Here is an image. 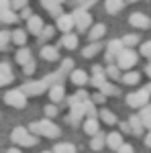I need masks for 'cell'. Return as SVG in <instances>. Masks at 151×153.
I'll list each match as a JSON object with an SVG mask.
<instances>
[{
  "mask_svg": "<svg viewBox=\"0 0 151 153\" xmlns=\"http://www.w3.org/2000/svg\"><path fill=\"white\" fill-rule=\"evenodd\" d=\"M14 59H16V63H19V65H25V63H27L29 59H33V51H31L29 47H25V45H23V47L16 51Z\"/></svg>",
  "mask_w": 151,
  "mask_h": 153,
  "instance_id": "obj_27",
  "label": "cell"
},
{
  "mask_svg": "<svg viewBox=\"0 0 151 153\" xmlns=\"http://www.w3.org/2000/svg\"><path fill=\"white\" fill-rule=\"evenodd\" d=\"M41 4H43V8L47 12H51V16H59L61 14V4H57L55 0H41Z\"/></svg>",
  "mask_w": 151,
  "mask_h": 153,
  "instance_id": "obj_29",
  "label": "cell"
},
{
  "mask_svg": "<svg viewBox=\"0 0 151 153\" xmlns=\"http://www.w3.org/2000/svg\"><path fill=\"white\" fill-rule=\"evenodd\" d=\"M10 139L16 147H37V143H39V137L33 135L27 127H14L10 133Z\"/></svg>",
  "mask_w": 151,
  "mask_h": 153,
  "instance_id": "obj_2",
  "label": "cell"
},
{
  "mask_svg": "<svg viewBox=\"0 0 151 153\" xmlns=\"http://www.w3.org/2000/svg\"><path fill=\"white\" fill-rule=\"evenodd\" d=\"M47 96H49V100L51 102H61L63 98H65V86H63V82H55L51 84L49 88H47Z\"/></svg>",
  "mask_w": 151,
  "mask_h": 153,
  "instance_id": "obj_8",
  "label": "cell"
},
{
  "mask_svg": "<svg viewBox=\"0 0 151 153\" xmlns=\"http://www.w3.org/2000/svg\"><path fill=\"white\" fill-rule=\"evenodd\" d=\"M55 2H57V4H63V2H65V0H55Z\"/></svg>",
  "mask_w": 151,
  "mask_h": 153,
  "instance_id": "obj_56",
  "label": "cell"
},
{
  "mask_svg": "<svg viewBox=\"0 0 151 153\" xmlns=\"http://www.w3.org/2000/svg\"><path fill=\"white\" fill-rule=\"evenodd\" d=\"M31 14H33V10H31V8H29V4H27V6H23V8L19 10V19H29Z\"/></svg>",
  "mask_w": 151,
  "mask_h": 153,
  "instance_id": "obj_46",
  "label": "cell"
},
{
  "mask_svg": "<svg viewBox=\"0 0 151 153\" xmlns=\"http://www.w3.org/2000/svg\"><path fill=\"white\" fill-rule=\"evenodd\" d=\"M121 82L127 84V86H137V84L141 82V74L139 71H133V70H127L121 76Z\"/></svg>",
  "mask_w": 151,
  "mask_h": 153,
  "instance_id": "obj_22",
  "label": "cell"
},
{
  "mask_svg": "<svg viewBox=\"0 0 151 153\" xmlns=\"http://www.w3.org/2000/svg\"><path fill=\"white\" fill-rule=\"evenodd\" d=\"M53 35H55V27L53 25H43V29H41V33H39V41L43 43V41H47V39H53Z\"/></svg>",
  "mask_w": 151,
  "mask_h": 153,
  "instance_id": "obj_33",
  "label": "cell"
},
{
  "mask_svg": "<svg viewBox=\"0 0 151 153\" xmlns=\"http://www.w3.org/2000/svg\"><path fill=\"white\" fill-rule=\"evenodd\" d=\"M27 129L31 131L33 135L45 137V139H59V135H61V129H59L55 123H51V118H43V120L31 123Z\"/></svg>",
  "mask_w": 151,
  "mask_h": 153,
  "instance_id": "obj_1",
  "label": "cell"
},
{
  "mask_svg": "<svg viewBox=\"0 0 151 153\" xmlns=\"http://www.w3.org/2000/svg\"><path fill=\"white\" fill-rule=\"evenodd\" d=\"M88 31H90V33H88L90 41H100V39L106 35V25H102V23H96V25H94L92 23V27H90Z\"/></svg>",
  "mask_w": 151,
  "mask_h": 153,
  "instance_id": "obj_17",
  "label": "cell"
},
{
  "mask_svg": "<svg viewBox=\"0 0 151 153\" xmlns=\"http://www.w3.org/2000/svg\"><path fill=\"white\" fill-rule=\"evenodd\" d=\"M145 90H147V92H149V94H151V82L147 84V86H145Z\"/></svg>",
  "mask_w": 151,
  "mask_h": 153,
  "instance_id": "obj_55",
  "label": "cell"
},
{
  "mask_svg": "<svg viewBox=\"0 0 151 153\" xmlns=\"http://www.w3.org/2000/svg\"><path fill=\"white\" fill-rule=\"evenodd\" d=\"M125 2H139V0H125Z\"/></svg>",
  "mask_w": 151,
  "mask_h": 153,
  "instance_id": "obj_57",
  "label": "cell"
},
{
  "mask_svg": "<svg viewBox=\"0 0 151 153\" xmlns=\"http://www.w3.org/2000/svg\"><path fill=\"white\" fill-rule=\"evenodd\" d=\"M151 114V102H147L145 106H141V112H139V117H149Z\"/></svg>",
  "mask_w": 151,
  "mask_h": 153,
  "instance_id": "obj_47",
  "label": "cell"
},
{
  "mask_svg": "<svg viewBox=\"0 0 151 153\" xmlns=\"http://www.w3.org/2000/svg\"><path fill=\"white\" fill-rule=\"evenodd\" d=\"M84 114H86V117H98L96 104H94L90 98H86V100H84Z\"/></svg>",
  "mask_w": 151,
  "mask_h": 153,
  "instance_id": "obj_36",
  "label": "cell"
},
{
  "mask_svg": "<svg viewBox=\"0 0 151 153\" xmlns=\"http://www.w3.org/2000/svg\"><path fill=\"white\" fill-rule=\"evenodd\" d=\"M100 120L104 123V125H108V127H112V125H116L118 123V118H116V114L112 112V110H108V108H100Z\"/></svg>",
  "mask_w": 151,
  "mask_h": 153,
  "instance_id": "obj_25",
  "label": "cell"
},
{
  "mask_svg": "<svg viewBox=\"0 0 151 153\" xmlns=\"http://www.w3.org/2000/svg\"><path fill=\"white\" fill-rule=\"evenodd\" d=\"M129 25L135 27V29H149L151 21H149V16L143 14V12H133V14L129 16Z\"/></svg>",
  "mask_w": 151,
  "mask_h": 153,
  "instance_id": "obj_11",
  "label": "cell"
},
{
  "mask_svg": "<svg viewBox=\"0 0 151 153\" xmlns=\"http://www.w3.org/2000/svg\"><path fill=\"white\" fill-rule=\"evenodd\" d=\"M6 8H10V0H0V12Z\"/></svg>",
  "mask_w": 151,
  "mask_h": 153,
  "instance_id": "obj_51",
  "label": "cell"
},
{
  "mask_svg": "<svg viewBox=\"0 0 151 153\" xmlns=\"http://www.w3.org/2000/svg\"><path fill=\"white\" fill-rule=\"evenodd\" d=\"M10 43H14L16 47L27 45V29H14V31H10Z\"/></svg>",
  "mask_w": 151,
  "mask_h": 153,
  "instance_id": "obj_19",
  "label": "cell"
},
{
  "mask_svg": "<svg viewBox=\"0 0 151 153\" xmlns=\"http://www.w3.org/2000/svg\"><path fill=\"white\" fill-rule=\"evenodd\" d=\"M0 74H12L10 63H6V61H0Z\"/></svg>",
  "mask_w": 151,
  "mask_h": 153,
  "instance_id": "obj_48",
  "label": "cell"
},
{
  "mask_svg": "<svg viewBox=\"0 0 151 153\" xmlns=\"http://www.w3.org/2000/svg\"><path fill=\"white\" fill-rule=\"evenodd\" d=\"M141 55L151 59V41H147V43H143V45H141Z\"/></svg>",
  "mask_w": 151,
  "mask_h": 153,
  "instance_id": "obj_44",
  "label": "cell"
},
{
  "mask_svg": "<svg viewBox=\"0 0 151 153\" xmlns=\"http://www.w3.org/2000/svg\"><path fill=\"white\" fill-rule=\"evenodd\" d=\"M86 98H90V94H88L86 90H78L76 94H71L70 98H68V106L71 108V106H76V104H80V102H84Z\"/></svg>",
  "mask_w": 151,
  "mask_h": 153,
  "instance_id": "obj_31",
  "label": "cell"
},
{
  "mask_svg": "<svg viewBox=\"0 0 151 153\" xmlns=\"http://www.w3.org/2000/svg\"><path fill=\"white\" fill-rule=\"evenodd\" d=\"M71 16H74L76 29H78L80 33H86V31L92 27V14L88 12V8H86V6H78L76 10L71 12Z\"/></svg>",
  "mask_w": 151,
  "mask_h": 153,
  "instance_id": "obj_3",
  "label": "cell"
},
{
  "mask_svg": "<svg viewBox=\"0 0 151 153\" xmlns=\"http://www.w3.org/2000/svg\"><path fill=\"white\" fill-rule=\"evenodd\" d=\"M6 153H21V147H10Z\"/></svg>",
  "mask_w": 151,
  "mask_h": 153,
  "instance_id": "obj_52",
  "label": "cell"
},
{
  "mask_svg": "<svg viewBox=\"0 0 151 153\" xmlns=\"http://www.w3.org/2000/svg\"><path fill=\"white\" fill-rule=\"evenodd\" d=\"M106 98H108V96H104L102 92H100V90H98V92H94V94L90 96V100H92L96 106H102V104L106 102Z\"/></svg>",
  "mask_w": 151,
  "mask_h": 153,
  "instance_id": "obj_39",
  "label": "cell"
},
{
  "mask_svg": "<svg viewBox=\"0 0 151 153\" xmlns=\"http://www.w3.org/2000/svg\"><path fill=\"white\" fill-rule=\"evenodd\" d=\"M27 98L29 96L25 94L21 88H12V90H8L4 94V102L8 106H12V108H25L27 106Z\"/></svg>",
  "mask_w": 151,
  "mask_h": 153,
  "instance_id": "obj_5",
  "label": "cell"
},
{
  "mask_svg": "<svg viewBox=\"0 0 151 153\" xmlns=\"http://www.w3.org/2000/svg\"><path fill=\"white\" fill-rule=\"evenodd\" d=\"M125 6V0H104V8L108 14H116V12L123 10Z\"/></svg>",
  "mask_w": 151,
  "mask_h": 153,
  "instance_id": "obj_28",
  "label": "cell"
},
{
  "mask_svg": "<svg viewBox=\"0 0 151 153\" xmlns=\"http://www.w3.org/2000/svg\"><path fill=\"white\" fill-rule=\"evenodd\" d=\"M12 82H14V74H0V88H4Z\"/></svg>",
  "mask_w": 151,
  "mask_h": 153,
  "instance_id": "obj_41",
  "label": "cell"
},
{
  "mask_svg": "<svg viewBox=\"0 0 151 153\" xmlns=\"http://www.w3.org/2000/svg\"><path fill=\"white\" fill-rule=\"evenodd\" d=\"M43 153H51V151H43Z\"/></svg>",
  "mask_w": 151,
  "mask_h": 153,
  "instance_id": "obj_58",
  "label": "cell"
},
{
  "mask_svg": "<svg viewBox=\"0 0 151 153\" xmlns=\"http://www.w3.org/2000/svg\"><path fill=\"white\" fill-rule=\"evenodd\" d=\"M151 94L145 90V88H141V90H137V92H131V94L127 96V104L131 106V108H141V106H145L147 102H149Z\"/></svg>",
  "mask_w": 151,
  "mask_h": 153,
  "instance_id": "obj_6",
  "label": "cell"
},
{
  "mask_svg": "<svg viewBox=\"0 0 151 153\" xmlns=\"http://www.w3.org/2000/svg\"><path fill=\"white\" fill-rule=\"evenodd\" d=\"M55 19H57V23H55V29H59L61 33H70L71 29L76 27L71 12H70V14H68V12H61L59 16H55Z\"/></svg>",
  "mask_w": 151,
  "mask_h": 153,
  "instance_id": "obj_10",
  "label": "cell"
},
{
  "mask_svg": "<svg viewBox=\"0 0 151 153\" xmlns=\"http://www.w3.org/2000/svg\"><path fill=\"white\" fill-rule=\"evenodd\" d=\"M82 118H84V102L71 106V108H70V114L65 117V123H70L71 127H78Z\"/></svg>",
  "mask_w": 151,
  "mask_h": 153,
  "instance_id": "obj_12",
  "label": "cell"
},
{
  "mask_svg": "<svg viewBox=\"0 0 151 153\" xmlns=\"http://www.w3.org/2000/svg\"><path fill=\"white\" fill-rule=\"evenodd\" d=\"M61 45L65 49H78V35L76 33H63V37H61Z\"/></svg>",
  "mask_w": 151,
  "mask_h": 153,
  "instance_id": "obj_26",
  "label": "cell"
},
{
  "mask_svg": "<svg viewBox=\"0 0 151 153\" xmlns=\"http://www.w3.org/2000/svg\"><path fill=\"white\" fill-rule=\"evenodd\" d=\"M104 74H106V78H108V80H112V82L121 80V68H118L116 63H106Z\"/></svg>",
  "mask_w": 151,
  "mask_h": 153,
  "instance_id": "obj_30",
  "label": "cell"
},
{
  "mask_svg": "<svg viewBox=\"0 0 151 153\" xmlns=\"http://www.w3.org/2000/svg\"><path fill=\"white\" fill-rule=\"evenodd\" d=\"M145 145H147V147H151V131H149V135L145 137Z\"/></svg>",
  "mask_w": 151,
  "mask_h": 153,
  "instance_id": "obj_54",
  "label": "cell"
},
{
  "mask_svg": "<svg viewBox=\"0 0 151 153\" xmlns=\"http://www.w3.org/2000/svg\"><path fill=\"white\" fill-rule=\"evenodd\" d=\"M88 80H90V76L86 74L84 70H74L70 71V82L74 84V86H78V88H84L86 84H88Z\"/></svg>",
  "mask_w": 151,
  "mask_h": 153,
  "instance_id": "obj_14",
  "label": "cell"
},
{
  "mask_svg": "<svg viewBox=\"0 0 151 153\" xmlns=\"http://www.w3.org/2000/svg\"><path fill=\"white\" fill-rule=\"evenodd\" d=\"M121 41H123V45H125V47H135V45H139V35H137V33H131V35H125L123 37V39H121Z\"/></svg>",
  "mask_w": 151,
  "mask_h": 153,
  "instance_id": "obj_35",
  "label": "cell"
},
{
  "mask_svg": "<svg viewBox=\"0 0 151 153\" xmlns=\"http://www.w3.org/2000/svg\"><path fill=\"white\" fill-rule=\"evenodd\" d=\"M90 147H92L94 151H100V149H104V147H106V137L102 135V133H96V135H92Z\"/></svg>",
  "mask_w": 151,
  "mask_h": 153,
  "instance_id": "obj_32",
  "label": "cell"
},
{
  "mask_svg": "<svg viewBox=\"0 0 151 153\" xmlns=\"http://www.w3.org/2000/svg\"><path fill=\"white\" fill-rule=\"evenodd\" d=\"M123 49H125V45H123L121 39H112V41H108V45H106V63H115L116 55H118Z\"/></svg>",
  "mask_w": 151,
  "mask_h": 153,
  "instance_id": "obj_9",
  "label": "cell"
},
{
  "mask_svg": "<svg viewBox=\"0 0 151 153\" xmlns=\"http://www.w3.org/2000/svg\"><path fill=\"white\" fill-rule=\"evenodd\" d=\"M37 70V63H35V59H29L27 63L23 65V71H25V76H33Z\"/></svg>",
  "mask_w": 151,
  "mask_h": 153,
  "instance_id": "obj_40",
  "label": "cell"
},
{
  "mask_svg": "<svg viewBox=\"0 0 151 153\" xmlns=\"http://www.w3.org/2000/svg\"><path fill=\"white\" fill-rule=\"evenodd\" d=\"M43 114H45V118H55L59 114V108L55 102H49V104L43 108Z\"/></svg>",
  "mask_w": 151,
  "mask_h": 153,
  "instance_id": "obj_37",
  "label": "cell"
},
{
  "mask_svg": "<svg viewBox=\"0 0 151 153\" xmlns=\"http://www.w3.org/2000/svg\"><path fill=\"white\" fill-rule=\"evenodd\" d=\"M100 49H102V43H100V41H92L90 45H86V47L82 49V57L90 59V57H94V55H98Z\"/></svg>",
  "mask_w": 151,
  "mask_h": 153,
  "instance_id": "obj_23",
  "label": "cell"
},
{
  "mask_svg": "<svg viewBox=\"0 0 151 153\" xmlns=\"http://www.w3.org/2000/svg\"><path fill=\"white\" fill-rule=\"evenodd\" d=\"M21 90L27 96H39V94H43V92H47V86L43 80H37V82H25L21 86Z\"/></svg>",
  "mask_w": 151,
  "mask_h": 153,
  "instance_id": "obj_7",
  "label": "cell"
},
{
  "mask_svg": "<svg viewBox=\"0 0 151 153\" xmlns=\"http://www.w3.org/2000/svg\"><path fill=\"white\" fill-rule=\"evenodd\" d=\"M10 45V31H0V51H6Z\"/></svg>",
  "mask_w": 151,
  "mask_h": 153,
  "instance_id": "obj_38",
  "label": "cell"
},
{
  "mask_svg": "<svg viewBox=\"0 0 151 153\" xmlns=\"http://www.w3.org/2000/svg\"><path fill=\"white\" fill-rule=\"evenodd\" d=\"M27 4H29V0H10V8L12 10H21V8H23V6H27Z\"/></svg>",
  "mask_w": 151,
  "mask_h": 153,
  "instance_id": "obj_43",
  "label": "cell"
},
{
  "mask_svg": "<svg viewBox=\"0 0 151 153\" xmlns=\"http://www.w3.org/2000/svg\"><path fill=\"white\" fill-rule=\"evenodd\" d=\"M116 153H135V149H133V145H129V143L123 141V145L116 149Z\"/></svg>",
  "mask_w": 151,
  "mask_h": 153,
  "instance_id": "obj_45",
  "label": "cell"
},
{
  "mask_svg": "<svg viewBox=\"0 0 151 153\" xmlns=\"http://www.w3.org/2000/svg\"><path fill=\"white\" fill-rule=\"evenodd\" d=\"M137 61H139V55L133 51L131 47H125L118 55H116V59H115V63L121 68V70H133L135 65H137Z\"/></svg>",
  "mask_w": 151,
  "mask_h": 153,
  "instance_id": "obj_4",
  "label": "cell"
},
{
  "mask_svg": "<svg viewBox=\"0 0 151 153\" xmlns=\"http://www.w3.org/2000/svg\"><path fill=\"white\" fill-rule=\"evenodd\" d=\"M51 153H76V145L74 143H57Z\"/></svg>",
  "mask_w": 151,
  "mask_h": 153,
  "instance_id": "obj_34",
  "label": "cell"
},
{
  "mask_svg": "<svg viewBox=\"0 0 151 153\" xmlns=\"http://www.w3.org/2000/svg\"><path fill=\"white\" fill-rule=\"evenodd\" d=\"M74 65H76V63H74V59H71V57H65L63 61H61L59 70H63L65 74H68V71H71V70H74Z\"/></svg>",
  "mask_w": 151,
  "mask_h": 153,
  "instance_id": "obj_42",
  "label": "cell"
},
{
  "mask_svg": "<svg viewBox=\"0 0 151 153\" xmlns=\"http://www.w3.org/2000/svg\"><path fill=\"white\" fill-rule=\"evenodd\" d=\"M121 145H123V133L112 131V133H108V135H106V147H108V149L116 151Z\"/></svg>",
  "mask_w": 151,
  "mask_h": 153,
  "instance_id": "obj_16",
  "label": "cell"
},
{
  "mask_svg": "<svg viewBox=\"0 0 151 153\" xmlns=\"http://www.w3.org/2000/svg\"><path fill=\"white\" fill-rule=\"evenodd\" d=\"M127 123H129V127H131V133H133L135 137H141V135H143L145 127H143V123H141V117H139V114H131Z\"/></svg>",
  "mask_w": 151,
  "mask_h": 153,
  "instance_id": "obj_15",
  "label": "cell"
},
{
  "mask_svg": "<svg viewBox=\"0 0 151 153\" xmlns=\"http://www.w3.org/2000/svg\"><path fill=\"white\" fill-rule=\"evenodd\" d=\"M41 57L45 61H57L59 59V49L53 45H43L41 47Z\"/></svg>",
  "mask_w": 151,
  "mask_h": 153,
  "instance_id": "obj_21",
  "label": "cell"
},
{
  "mask_svg": "<svg viewBox=\"0 0 151 153\" xmlns=\"http://www.w3.org/2000/svg\"><path fill=\"white\" fill-rule=\"evenodd\" d=\"M118 127H121V133H125V135H129V133H131V127H129V123H121Z\"/></svg>",
  "mask_w": 151,
  "mask_h": 153,
  "instance_id": "obj_50",
  "label": "cell"
},
{
  "mask_svg": "<svg viewBox=\"0 0 151 153\" xmlns=\"http://www.w3.org/2000/svg\"><path fill=\"white\" fill-rule=\"evenodd\" d=\"M84 133L86 135H96V133H100V123H98V118L96 117H88L84 120Z\"/></svg>",
  "mask_w": 151,
  "mask_h": 153,
  "instance_id": "obj_18",
  "label": "cell"
},
{
  "mask_svg": "<svg viewBox=\"0 0 151 153\" xmlns=\"http://www.w3.org/2000/svg\"><path fill=\"white\" fill-rule=\"evenodd\" d=\"M19 21H21L19 19V12L12 10V8H6V10L0 12V23L2 25H14V23H19Z\"/></svg>",
  "mask_w": 151,
  "mask_h": 153,
  "instance_id": "obj_20",
  "label": "cell"
},
{
  "mask_svg": "<svg viewBox=\"0 0 151 153\" xmlns=\"http://www.w3.org/2000/svg\"><path fill=\"white\" fill-rule=\"evenodd\" d=\"M141 123H143V127H145V129L151 131V114H149V117H141Z\"/></svg>",
  "mask_w": 151,
  "mask_h": 153,
  "instance_id": "obj_49",
  "label": "cell"
},
{
  "mask_svg": "<svg viewBox=\"0 0 151 153\" xmlns=\"http://www.w3.org/2000/svg\"><path fill=\"white\" fill-rule=\"evenodd\" d=\"M96 90H100L104 96H118V94H121V90H118V88H116L112 82H108V80H104V82L100 84Z\"/></svg>",
  "mask_w": 151,
  "mask_h": 153,
  "instance_id": "obj_24",
  "label": "cell"
},
{
  "mask_svg": "<svg viewBox=\"0 0 151 153\" xmlns=\"http://www.w3.org/2000/svg\"><path fill=\"white\" fill-rule=\"evenodd\" d=\"M43 19L41 16H37V14H31L29 19H27V33H31V35H39L41 33V29H43Z\"/></svg>",
  "mask_w": 151,
  "mask_h": 153,
  "instance_id": "obj_13",
  "label": "cell"
},
{
  "mask_svg": "<svg viewBox=\"0 0 151 153\" xmlns=\"http://www.w3.org/2000/svg\"><path fill=\"white\" fill-rule=\"evenodd\" d=\"M145 74L149 76V80H151V63H147V65H145Z\"/></svg>",
  "mask_w": 151,
  "mask_h": 153,
  "instance_id": "obj_53",
  "label": "cell"
}]
</instances>
